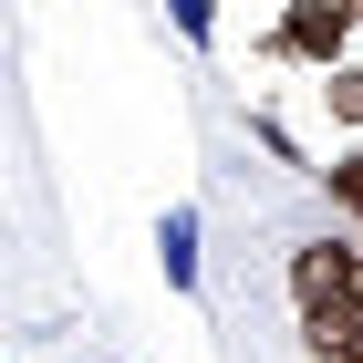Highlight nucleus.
Listing matches in <instances>:
<instances>
[{
	"label": "nucleus",
	"mask_w": 363,
	"mask_h": 363,
	"mask_svg": "<svg viewBox=\"0 0 363 363\" xmlns=\"http://www.w3.org/2000/svg\"><path fill=\"white\" fill-rule=\"evenodd\" d=\"M291 311L311 363H363V239H301L291 250Z\"/></svg>",
	"instance_id": "nucleus-1"
},
{
	"label": "nucleus",
	"mask_w": 363,
	"mask_h": 363,
	"mask_svg": "<svg viewBox=\"0 0 363 363\" xmlns=\"http://www.w3.org/2000/svg\"><path fill=\"white\" fill-rule=\"evenodd\" d=\"M353 21H363V0H291L270 21V62H322L333 73L342 42H353Z\"/></svg>",
	"instance_id": "nucleus-2"
},
{
	"label": "nucleus",
	"mask_w": 363,
	"mask_h": 363,
	"mask_svg": "<svg viewBox=\"0 0 363 363\" xmlns=\"http://www.w3.org/2000/svg\"><path fill=\"white\" fill-rule=\"evenodd\" d=\"M156 270H167L177 301L208 291V208H197V197H167V218H156Z\"/></svg>",
	"instance_id": "nucleus-3"
},
{
	"label": "nucleus",
	"mask_w": 363,
	"mask_h": 363,
	"mask_svg": "<svg viewBox=\"0 0 363 363\" xmlns=\"http://www.w3.org/2000/svg\"><path fill=\"white\" fill-rule=\"evenodd\" d=\"M167 21H177V31H187L197 52H208V42H218V0H167Z\"/></svg>",
	"instance_id": "nucleus-4"
},
{
	"label": "nucleus",
	"mask_w": 363,
	"mask_h": 363,
	"mask_svg": "<svg viewBox=\"0 0 363 363\" xmlns=\"http://www.w3.org/2000/svg\"><path fill=\"white\" fill-rule=\"evenodd\" d=\"M322 104H333L342 125H363V73H342V62H333V73H322Z\"/></svg>",
	"instance_id": "nucleus-5"
}]
</instances>
